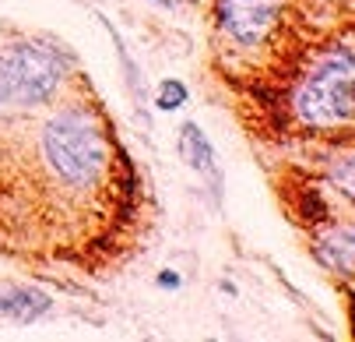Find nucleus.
Returning <instances> with one entry per match:
<instances>
[{"label":"nucleus","mask_w":355,"mask_h":342,"mask_svg":"<svg viewBox=\"0 0 355 342\" xmlns=\"http://www.w3.org/2000/svg\"><path fill=\"white\" fill-rule=\"evenodd\" d=\"M352 50H341L324 67H317L306 85L295 95V113L306 127H338L352 120L355 99H352Z\"/></svg>","instance_id":"f03ea898"},{"label":"nucleus","mask_w":355,"mask_h":342,"mask_svg":"<svg viewBox=\"0 0 355 342\" xmlns=\"http://www.w3.org/2000/svg\"><path fill=\"white\" fill-rule=\"evenodd\" d=\"M180 152H183V159H187L190 170L205 173L215 187L222 184L218 166H215V149H211V141L205 138V131H200L197 124H183L180 127Z\"/></svg>","instance_id":"39448f33"},{"label":"nucleus","mask_w":355,"mask_h":342,"mask_svg":"<svg viewBox=\"0 0 355 342\" xmlns=\"http://www.w3.org/2000/svg\"><path fill=\"white\" fill-rule=\"evenodd\" d=\"M282 11V0H218V18L222 28L239 46H261Z\"/></svg>","instance_id":"20e7f679"},{"label":"nucleus","mask_w":355,"mask_h":342,"mask_svg":"<svg viewBox=\"0 0 355 342\" xmlns=\"http://www.w3.org/2000/svg\"><path fill=\"white\" fill-rule=\"evenodd\" d=\"M49 307H53V300L46 297L42 289H32V286H15V289H0V311H4L8 318H15V321H25V325H32V321H39Z\"/></svg>","instance_id":"423d86ee"},{"label":"nucleus","mask_w":355,"mask_h":342,"mask_svg":"<svg viewBox=\"0 0 355 342\" xmlns=\"http://www.w3.org/2000/svg\"><path fill=\"white\" fill-rule=\"evenodd\" d=\"M317 254L324 265H331L334 272H341L345 279L352 275V229H341L338 240L327 236L324 243H317Z\"/></svg>","instance_id":"0eeeda50"},{"label":"nucleus","mask_w":355,"mask_h":342,"mask_svg":"<svg viewBox=\"0 0 355 342\" xmlns=\"http://www.w3.org/2000/svg\"><path fill=\"white\" fill-rule=\"evenodd\" d=\"M60 64L53 54L39 50V46H15V50L0 60V106L4 103H46L57 92Z\"/></svg>","instance_id":"7ed1b4c3"},{"label":"nucleus","mask_w":355,"mask_h":342,"mask_svg":"<svg viewBox=\"0 0 355 342\" xmlns=\"http://www.w3.org/2000/svg\"><path fill=\"white\" fill-rule=\"evenodd\" d=\"M187 85L183 81H176V78H166L162 85H159V99H155V106L159 110H180L183 103H187Z\"/></svg>","instance_id":"6e6552de"},{"label":"nucleus","mask_w":355,"mask_h":342,"mask_svg":"<svg viewBox=\"0 0 355 342\" xmlns=\"http://www.w3.org/2000/svg\"><path fill=\"white\" fill-rule=\"evenodd\" d=\"M42 156L64 184L88 187L106 170V138L88 117L60 113L42 131Z\"/></svg>","instance_id":"f257e3e1"},{"label":"nucleus","mask_w":355,"mask_h":342,"mask_svg":"<svg viewBox=\"0 0 355 342\" xmlns=\"http://www.w3.org/2000/svg\"><path fill=\"white\" fill-rule=\"evenodd\" d=\"M155 282H159L162 289H180V275H176V272H162Z\"/></svg>","instance_id":"1a4fd4ad"}]
</instances>
